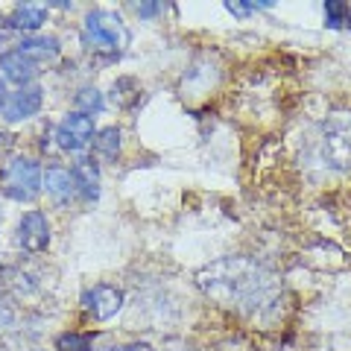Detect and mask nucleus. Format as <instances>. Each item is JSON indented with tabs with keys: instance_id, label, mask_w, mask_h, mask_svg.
Returning a JSON list of instances; mask_svg holds the SVG:
<instances>
[{
	"instance_id": "obj_1",
	"label": "nucleus",
	"mask_w": 351,
	"mask_h": 351,
	"mask_svg": "<svg viewBox=\"0 0 351 351\" xmlns=\"http://www.w3.org/2000/svg\"><path fill=\"white\" fill-rule=\"evenodd\" d=\"M82 38L85 47L94 53H106L108 59H117L129 44V29L123 24V18L108 9H94L85 15L82 24Z\"/></svg>"
},
{
	"instance_id": "obj_2",
	"label": "nucleus",
	"mask_w": 351,
	"mask_h": 351,
	"mask_svg": "<svg viewBox=\"0 0 351 351\" xmlns=\"http://www.w3.org/2000/svg\"><path fill=\"white\" fill-rule=\"evenodd\" d=\"M44 173L36 158L18 156L3 167V193L15 202H32L41 193Z\"/></svg>"
},
{
	"instance_id": "obj_3",
	"label": "nucleus",
	"mask_w": 351,
	"mask_h": 351,
	"mask_svg": "<svg viewBox=\"0 0 351 351\" xmlns=\"http://www.w3.org/2000/svg\"><path fill=\"white\" fill-rule=\"evenodd\" d=\"M94 120L82 112H71L62 117V123L56 126V144L64 152H82L88 144H94Z\"/></svg>"
},
{
	"instance_id": "obj_4",
	"label": "nucleus",
	"mask_w": 351,
	"mask_h": 351,
	"mask_svg": "<svg viewBox=\"0 0 351 351\" xmlns=\"http://www.w3.org/2000/svg\"><path fill=\"white\" fill-rule=\"evenodd\" d=\"M82 307L97 322H106V319H112V316H117V311L123 307V290L112 287V284H97V287L85 290Z\"/></svg>"
},
{
	"instance_id": "obj_5",
	"label": "nucleus",
	"mask_w": 351,
	"mask_h": 351,
	"mask_svg": "<svg viewBox=\"0 0 351 351\" xmlns=\"http://www.w3.org/2000/svg\"><path fill=\"white\" fill-rule=\"evenodd\" d=\"M18 243L27 252H44L50 246V223L41 211H27L18 223Z\"/></svg>"
},
{
	"instance_id": "obj_6",
	"label": "nucleus",
	"mask_w": 351,
	"mask_h": 351,
	"mask_svg": "<svg viewBox=\"0 0 351 351\" xmlns=\"http://www.w3.org/2000/svg\"><path fill=\"white\" fill-rule=\"evenodd\" d=\"M44 103V91L38 85H27V88H18L15 94H9V100L3 106V117L9 123H18V120H27L32 117L41 108Z\"/></svg>"
},
{
	"instance_id": "obj_7",
	"label": "nucleus",
	"mask_w": 351,
	"mask_h": 351,
	"mask_svg": "<svg viewBox=\"0 0 351 351\" xmlns=\"http://www.w3.org/2000/svg\"><path fill=\"white\" fill-rule=\"evenodd\" d=\"M0 71H3V80L9 82H15L21 88H27L32 85V80H36V73H38V64L27 59L24 53H18V50H9L0 56Z\"/></svg>"
},
{
	"instance_id": "obj_8",
	"label": "nucleus",
	"mask_w": 351,
	"mask_h": 351,
	"mask_svg": "<svg viewBox=\"0 0 351 351\" xmlns=\"http://www.w3.org/2000/svg\"><path fill=\"white\" fill-rule=\"evenodd\" d=\"M71 176H73L76 193H80L85 202H94L97 196H100V170H97L94 158H76L71 167Z\"/></svg>"
},
{
	"instance_id": "obj_9",
	"label": "nucleus",
	"mask_w": 351,
	"mask_h": 351,
	"mask_svg": "<svg viewBox=\"0 0 351 351\" xmlns=\"http://www.w3.org/2000/svg\"><path fill=\"white\" fill-rule=\"evenodd\" d=\"M44 188H47V193H50L59 205L71 202V199H73V193H76V184H73L71 170L59 167V164L47 167V173H44Z\"/></svg>"
},
{
	"instance_id": "obj_10",
	"label": "nucleus",
	"mask_w": 351,
	"mask_h": 351,
	"mask_svg": "<svg viewBox=\"0 0 351 351\" xmlns=\"http://www.w3.org/2000/svg\"><path fill=\"white\" fill-rule=\"evenodd\" d=\"M59 38L56 36H27L24 41L18 44V53H24L27 59L32 62H50V59H56L59 56Z\"/></svg>"
},
{
	"instance_id": "obj_11",
	"label": "nucleus",
	"mask_w": 351,
	"mask_h": 351,
	"mask_svg": "<svg viewBox=\"0 0 351 351\" xmlns=\"http://www.w3.org/2000/svg\"><path fill=\"white\" fill-rule=\"evenodd\" d=\"M47 24V9L38 3H24L9 15V27L12 29H24V32H36Z\"/></svg>"
},
{
	"instance_id": "obj_12",
	"label": "nucleus",
	"mask_w": 351,
	"mask_h": 351,
	"mask_svg": "<svg viewBox=\"0 0 351 351\" xmlns=\"http://www.w3.org/2000/svg\"><path fill=\"white\" fill-rule=\"evenodd\" d=\"M120 147H123V132L117 126H106L94 135V152L106 161H114L120 156Z\"/></svg>"
},
{
	"instance_id": "obj_13",
	"label": "nucleus",
	"mask_w": 351,
	"mask_h": 351,
	"mask_svg": "<svg viewBox=\"0 0 351 351\" xmlns=\"http://www.w3.org/2000/svg\"><path fill=\"white\" fill-rule=\"evenodd\" d=\"M103 106H106V100H103V94L97 91V88H82V91L76 94V112H82L88 117L100 114Z\"/></svg>"
},
{
	"instance_id": "obj_14",
	"label": "nucleus",
	"mask_w": 351,
	"mask_h": 351,
	"mask_svg": "<svg viewBox=\"0 0 351 351\" xmlns=\"http://www.w3.org/2000/svg\"><path fill=\"white\" fill-rule=\"evenodd\" d=\"M112 100L120 106V108H129L135 100H141V91L135 80H129V76H123V80H117L114 88H112Z\"/></svg>"
},
{
	"instance_id": "obj_15",
	"label": "nucleus",
	"mask_w": 351,
	"mask_h": 351,
	"mask_svg": "<svg viewBox=\"0 0 351 351\" xmlns=\"http://www.w3.org/2000/svg\"><path fill=\"white\" fill-rule=\"evenodd\" d=\"M348 3H343V0H325V27L328 29H339L346 27L348 21Z\"/></svg>"
},
{
	"instance_id": "obj_16",
	"label": "nucleus",
	"mask_w": 351,
	"mask_h": 351,
	"mask_svg": "<svg viewBox=\"0 0 351 351\" xmlns=\"http://www.w3.org/2000/svg\"><path fill=\"white\" fill-rule=\"evenodd\" d=\"M56 351H94V343L85 334H62L56 339Z\"/></svg>"
},
{
	"instance_id": "obj_17",
	"label": "nucleus",
	"mask_w": 351,
	"mask_h": 351,
	"mask_svg": "<svg viewBox=\"0 0 351 351\" xmlns=\"http://www.w3.org/2000/svg\"><path fill=\"white\" fill-rule=\"evenodd\" d=\"M158 12H161L158 3H141V6H138V15H141V18H152V15H158Z\"/></svg>"
},
{
	"instance_id": "obj_18",
	"label": "nucleus",
	"mask_w": 351,
	"mask_h": 351,
	"mask_svg": "<svg viewBox=\"0 0 351 351\" xmlns=\"http://www.w3.org/2000/svg\"><path fill=\"white\" fill-rule=\"evenodd\" d=\"M112 351H152L147 343H126V346H117Z\"/></svg>"
},
{
	"instance_id": "obj_19",
	"label": "nucleus",
	"mask_w": 351,
	"mask_h": 351,
	"mask_svg": "<svg viewBox=\"0 0 351 351\" xmlns=\"http://www.w3.org/2000/svg\"><path fill=\"white\" fill-rule=\"evenodd\" d=\"M12 144H15V141H12V135H9V132H0V156L12 149Z\"/></svg>"
},
{
	"instance_id": "obj_20",
	"label": "nucleus",
	"mask_w": 351,
	"mask_h": 351,
	"mask_svg": "<svg viewBox=\"0 0 351 351\" xmlns=\"http://www.w3.org/2000/svg\"><path fill=\"white\" fill-rule=\"evenodd\" d=\"M9 32H12V27H9V18H6V21L0 18V47H3V41H6Z\"/></svg>"
},
{
	"instance_id": "obj_21",
	"label": "nucleus",
	"mask_w": 351,
	"mask_h": 351,
	"mask_svg": "<svg viewBox=\"0 0 351 351\" xmlns=\"http://www.w3.org/2000/svg\"><path fill=\"white\" fill-rule=\"evenodd\" d=\"M6 100H9V94H6V85H3V80H0V112H3Z\"/></svg>"
},
{
	"instance_id": "obj_22",
	"label": "nucleus",
	"mask_w": 351,
	"mask_h": 351,
	"mask_svg": "<svg viewBox=\"0 0 351 351\" xmlns=\"http://www.w3.org/2000/svg\"><path fill=\"white\" fill-rule=\"evenodd\" d=\"M346 27L351 29V9H348V21H346Z\"/></svg>"
}]
</instances>
